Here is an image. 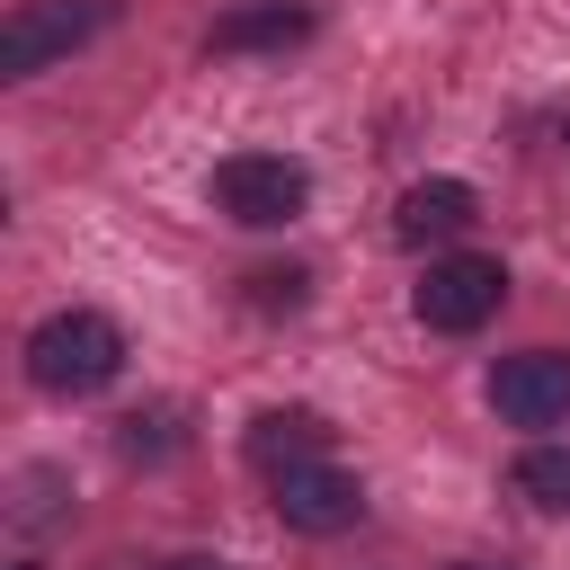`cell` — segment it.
<instances>
[{
	"mask_svg": "<svg viewBox=\"0 0 570 570\" xmlns=\"http://www.w3.org/2000/svg\"><path fill=\"white\" fill-rule=\"evenodd\" d=\"M160 570H223L214 552H178V561H160Z\"/></svg>",
	"mask_w": 570,
	"mask_h": 570,
	"instance_id": "cell-12",
	"label": "cell"
},
{
	"mask_svg": "<svg viewBox=\"0 0 570 570\" xmlns=\"http://www.w3.org/2000/svg\"><path fill=\"white\" fill-rule=\"evenodd\" d=\"M321 18L303 9V0H249V9H232V18H214V53H285V45H303Z\"/></svg>",
	"mask_w": 570,
	"mask_h": 570,
	"instance_id": "cell-7",
	"label": "cell"
},
{
	"mask_svg": "<svg viewBox=\"0 0 570 570\" xmlns=\"http://www.w3.org/2000/svg\"><path fill=\"white\" fill-rule=\"evenodd\" d=\"M454 570H508V561H454Z\"/></svg>",
	"mask_w": 570,
	"mask_h": 570,
	"instance_id": "cell-13",
	"label": "cell"
},
{
	"mask_svg": "<svg viewBox=\"0 0 570 570\" xmlns=\"http://www.w3.org/2000/svg\"><path fill=\"white\" fill-rule=\"evenodd\" d=\"M330 454V428L312 419V410H258L249 419V463L276 481V472H294V463H321Z\"/></svg>",
	"mask_w": 570,
	"mask_h": 570,
	"instance_id": "cell-9",
	"label": "cell"
},
{
	"mask_svg": "<svg viewBox=\"0 0 570 570\" xmlns=\"http://www.w3.org/2000/svg\"><path fill=\"white\" fill-rule=\"evenodd\" d=\"M303 205H312V169L303 160H285V151H232V160H214V214H232L249 232H276Z\"/></svg>",
	"mask_w": 570,
	"mask_h": 570,
	"instance_id": "cell-2",
	"label": "cell"
},
{
	"mask_svg": "<svg viewBox=\"0 0 570 570\" xmlns=\"http://www.w3.org/2000/svg\"><path fill=\"white\" fill-rule=\"evenodd\" d=\"M419 321L428 330H445V338H472L481 321H499V303H508V267L499 258H481V249H445V258H428V276H419Z\"/></svg>",
	"mask_w": 570,
	"mask_h": 570,
	"instance_id": "cell-3",
	"label": "cell"
},
{
	"mask_svg": "<svg viewBox=\"0 0 570 570\" xmlns=\"http://www.w3.org/2000/svg\"><path fill=\"white\" fill-rule=\"evenodd\" d=\"M27 374H36V392H53V401H89V392H107V383L125 374V330H116L107 312L71 303V312L36 321Z\"/></svg>",
	"mask_w": 570,
	"mask_h": 570,
	"instance_id": "cell-1",
	"label": "cell"
},
{
	"mask_svg": "<svg viewBox=\"0 0 570 570\" xmlns=\"http://www.w3.org/2000/svg\"><path fill=\"white\" fill-rule=\"evenodd\" d=\"M490 410H499L508 428H561V419H570V356H561V347H517V356H499Z\"/></svg>",
	"mask_w": 570,
	"mask_h": 570,
	"instance_id": "cell-5",
	"label": "cell"
},
{
	"mask_svg": "<svg viewBox=\"0 0 570 570\" xmlns=\"http://www.w3.org/2000/svg\"><path fill=\"white\" fill-rule=\"evenodd\" d=\"M517 499H534V508H552V517H570V445H525L517 454Z\"/></svg>",
	"mask_w": 570,
	"mask_h": 570,
	"instance_id": "cell-10",
	"label": "cell"
},
{
	"mask_svg": "<svg viewBox=\"0 0 570 570\" xmlns=\"http://www.w3.org/2000/svg\"><path fill=\"white\" fill-rule=\"evenodd\" d=\"M472 214H481V196H472L463 178H419V187L401 196L392 232H401L410 249H428V240H454V232H472Z\"/></svg>",
	"mask_w": 570,
	"mask_h": 570,
	"instance_id": "cell-8",
	"label": "cell"
},
{
	"mask_svg": "<svg viewBox=\"0 0 570 570\" xmlns=\"http://www.w3.org/2000/svg\"><path fill=\"white\" fill-rule=\"evenodd\" d=\"M107 18H116V0H18L9 27H0V71H9V80H36L45 62L80 53Z\"/></svg>",
	"mask_w": 570,
	"mask_h": 570,
	"instance_id": "cell-4",
	"label": "cell"
},
{
	"mask_svg": "<svg viewBox=\"0 0 570 570\" xmlns=\"http://www.w3.org/2000/svg\"><path fill=\"white\" fill-rule=\"evenodd\" d=\"M267 490H276V517H285L294 534H338V525H356V517H365V490H356V472H338L330 454H321V463H294V472H276Z\"/></svg>",
	"mask_w": 570,
	"mask_h": 570,
	"instance_id": "cell-6",
	"label": "cell"
},
{
	"mask_svg": "<svg viewBox=\"0 0 570 570\" xmlns=\"http://www.w3.org/2000/svg\"><path fill=\"white\" fill-rule=\"evenodd\" d=\"M249 303H258V312H276V303L294 312V303H303V276H294V267H258V276H249Z\"/></svg>",
	"mask_w": 570,
	"mask_h": 570,
	"instance_id": "cell-11",
	"label": "cell"
}]
</instances>
